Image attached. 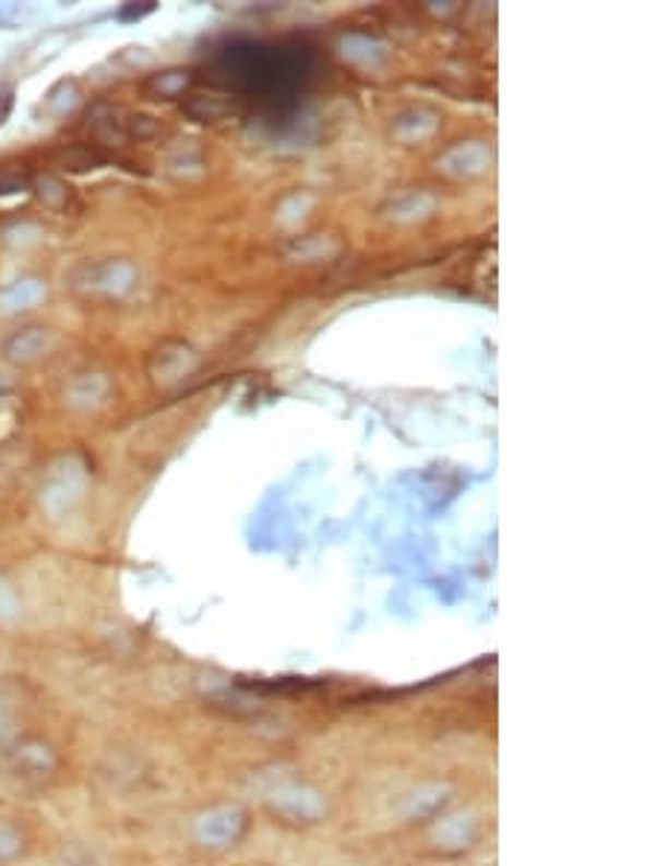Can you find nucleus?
<instances>
[{"label": "nucleus", "mask_w": 656, "mask_h": 866, "mask_svg": "<svg viewBox=\"0 0 656 866\" xmlns=\"http://www.w3.org/2000/svg\"><path fill=\"white\" fill-rule=\"evenodd\" d=\"M3 759H7V768L24 782H45L59 768V756L41 738H15L3 750Z\"/></svg>", "instance_id": "f257e3e1"}, {"label": "nucleus", "mask_w": 656, "mask_h": 866, "mask_svg": "<svg viewBox=\"0 0 656 866\" xmlns=\"http://www.w3.org/2000/svg\"><path fill=\"white\" fill-rule=\"evenodd\" d=\"M56 161H59V167H62V170L88 172V170H97V167H103V164H106V155L97 153L94 146H85V143H80V146H68V149H62V153L56 155Z\"/></svg>", "instance_id": "f03ea898"}, {"label": "nucleus", "mask_w": 656, "mask_h": 866, "mask_svg": "<svg viewBox=\"0 0 656 866\" xmlns=\"http://www.w3.org/2000/svg\"><path fill=\"white\" fill-rule=\"evenodd\" d=\"M24 849H27V834H24V829H21L19 822L0 817V866L15 861Z\"/></svg>", "instance_id": "7ed1b4c3"}, {"label": "nucleus", "mask_w": 656, "mask_h": 866, "mask_svg": "<svg viewBox=\"0 0 656 866\" xmlns=\"http://www.w3.org/2000/svg\"><path fill=\"white\" fill-rule=\"evenodd\" d=\"M33 179L21 164H0V196H12L21 190H29Z\"/></svg>", "instance_id": "20e7f679"}, {"label": "nucleus", "mask_w": 656, "mask_h": 866, "mask_svg": "<svg viewBox=\"0 0 656 866\" xmlns=\"http://www.w3.org/2000/svg\"><path fill=\"white\" fill-rule=\"evenodd\" d=\"M36 190L38 196H41V202L50 207H62L64 199H68V188H64L59 179H53V176H41V179H36Z\"/></svg>", "instance_id": "39448f33"}, {"label": "nucleus", "mask_w": 656, "mask_h": 866, "mask_svg": "<svg viewBox=\"0 0 656 866\" xmlns=\"http://www.w3.org/2000/svg\"><path fill=\"white\" fill-rule=\"evenodd\" d=\"M152 10H155L152 3H143V7H123V10L117 12V15H120L123 21H129V19H141V15H146V12H152Z\"/></svg>", "instance_id": "423d86ee"}]
</instances>
